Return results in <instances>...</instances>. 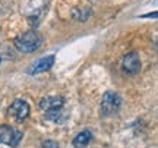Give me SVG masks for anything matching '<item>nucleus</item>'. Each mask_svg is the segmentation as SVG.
<instances>
[{
	"label": "nucleus",
	"mask_w": 158,
	"mask_h": 148,
	"mask_svg": "<svg viewBox=\"0 0 158 148\" xmlns=\"http://www.w3.org/2000/svg\"><path fill=\"white\" fill-rule=\"evenodd\" d=\"M92 139V133L89 131H82L73 138V147L75 148H84L86 147L89 141Z\"/></svg>",
	"instance_id": "6e6552de"
},
{
	"label": "nucleus",
	"mask_w": 158,
	"mask_h": 148,
	"mask_svg": "<svg viewBox=\"0 0 158 148\" xmlns=\"http://www.w3.org/2000/svg\"><path fill=\"white\" fill-rule=\"evenodd\" d=\"M41 147L43 148H59V144L56 141H53V139H47L44 142L41 144Z\"/></svg>",
	"instance_id": "9d476101"
},
{
	"label": "nucleus",
	"mask_w": 158,
	"mask_h": 148,
	"mask_svg": "<svg viewBox=\"0 0 158 148\" xmlns=\"http://www.w3.org/2000/svg\"><path fill=\"white\" fill-rule=\"evenodd\" d=\"M41 44V37L35 31H28L15 40V47L22 53H32Z\"/></svg>",
	"instance_id": "f257e3e1"
},
{
	"label": "nucleus",
	"mask_w": 158,
	"mask_h": 148,
	"mask_svg": "<svg viewBox=\"0 0 158 148\" xmlns=\"http://www.w3.org/2000/svg\"><path fill=\"white\" fill-rule=\"evenodd\" d=\"M45 119L51 120V122H54V123H62V122H64V119H66V117H63L62 108H59V110L45 112Z\"/></svg>",
	"instance_id": "1a4fd4ad"
},
{
	"label": "nucleus",
	"mask_w": 158,
	"mask_h": 148,
	"mask_svg": "<svg viewBox=\"0 0 158 148\" xmlns=\"http://www.w3.org/2000/svg\"><path fill=\"white\" fill-rule=\"evenodd\" d=\"M0 62H2V57H0Z\"/></svg>",
	"instance_id": "9b49d317"
},
{
	"label": "nucleus",
	"mask_w": 158,
	"mask_h": 148,
	"mask_svg": "<svg viewBox=\"0 0 158 148\" xmlns=\"http://www.w3.org/2000/svg\"><path fill=\"white\" fill-rule=\"evenodd\" d=\"M7 113L10 117L16 120V122H22L28 117L29 114V104L23 100H15L10 104V107L7 110Z\"/></svg>",
	"instance_id": "20e7f679"
},
{
	"label": "nucleus",
	"mask_w": 158,
	"mask_h": 148,
	"mask_svg": "<svg viewBox=\"0 0 158 148\" xmlns=\"http://www.w3.org/2000/svg\"><path fill=\"white\" fill-rule=\"evenodd\" d=\"M123 69L124 72L129 75L139 74V70H141V59H139V54L136 51L127 53L123 57Z\"/></svg>",
	"instance_id": "39448f33"
},
{
	"label": "nucleus",
	"mask_w": 158,
	"mask_h": 148,
	"mask_svg": "<svg viewBox=\"0 0 158 148\" xmlns=\"http://www.w3.org/2000/svg\"><path fill=\"white\" fill-rule=\"evenodd\" d=\"M64 106V98L63 97H45L40 101V107L44 112H51V110H59Z\"/></svg>",
	"instance_id": "0eeeda50"
},
{
	"label": "nucleus",
	"mask_w": 158,
	"mask_h": 148,
	"mask_svg": "<svg viewBox=\"0 0 158 148\" xmlns=\"http://www.w3.org/2000/svg\"><path fill=\"white\" fill-rule=\"evenodd\" d=\"M22 132L13 129L9 125H0V144H6L12 148H16L22 139Z\"/></svg>",
	"instance_id": "7ed1b4c3"
},
{
	"label": "nucleus",
	"mask_w": 158,
	"mask_h": 148,
	"mask_svg": "<svg viewBox=\"0 0 158 148\" xmlns=\"http://www.w3.org/2000/svg\"><path fill=\"white\" fill-rule=\"evenodd\" d=\"M54 62H56V57L53 56V54H48V56H45V57H41V59H38V60L31 66L29 74L31 75L43 74V72H45V70H48L50 68H53Z\"/></svg>",
	"instance_id": "423d86ee"
},
{
	"label": "nucleus",
	"mask_w": 158,
	"mask_h": 148,
	"mask_svg": "<svg viewBox=\"0 0 158 148\" xmlns=\"http://www.w3.org/2000/svg\"><path fill=\"white\" fill-rule=\"evenodd\" d=\"M120 106H122V98H120L118 94H116L113 91H108L102 95V101H101L102 116H111V114L117 113Z\"/></svg>",
	"instance_id": "f03ea898"
}]
</instances>
